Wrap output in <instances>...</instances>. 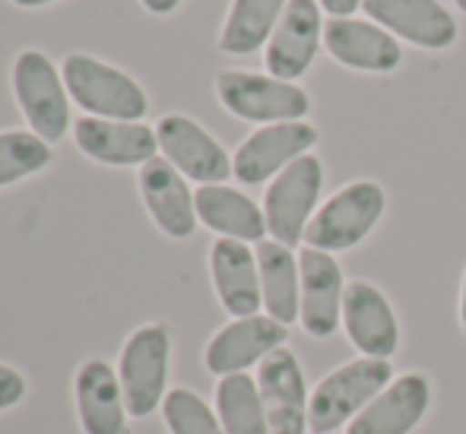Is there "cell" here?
<instances>
[{"label":"cell","mask_w":466,"mask_h":434,"mask_svg":"<svg viewBox=\"0 0 466 434\" xmlns=\"http://www.w3.org/2000/svg\"><path fill=\"white\" fill-rule=\"evenodd\" d=\"M70 102L86 115L105 121H140L149 111V96L140 83L121 67L98 61L93 55H67L61 67Z\"/></svg>","instance_id":"3957f363"},{"label":"cell","mask_w":466,"mask_h":434,"mask_svg":"<svg viewBox=\"0 0 466 434\" xmlns=\"http://www.w3.org/2000/svg\"><path fill=\"white\" fill-rule=\"evenodd\" d=\"M55 159L51 143L32 130H0V187L45 172Z\"/></svg>","instance_id":"484cf974"},{"label":"cell","mask_w":466,"mask_h":434,"mask_svg":"<svg viewBox=\"0 0 466 434\" xmlns=\"http://www.w3.org/2000/svg\"><path fill=\"white\" fill-rule=\"evenodd\" d=\"M258 387L273 434H308V380L292 348H277L258 365Z\"/></svg>","instance_id":"2e32d148"},{"label":"cell","mask_w":466,"mask_h":434,"mask_svg":"<svg viewBox=\"0 0 466 434\" xmlns=\"http://www.w3.org/2000/svg\"><path fill=\"white\" fill-rule=\"evenodd\" d=\"M209 276H213L216 295L232 318H251L260 314L264 295H260V267L258 251L235 238H216L209 247Z\"/></svg>","instance_id":"44dd1931"},{"label":"cell","mask_w":466,"mask_h":434,"mask_svg":"<svg viewBox=\"0 0 466 434\" xmlns=\"http://www.w3.org/2000/svg\"><path fill=\"white\" fill-rule=\"evenodd\" d=\"M168 368H172V330L166 324L137 327L121 348V390L130 419H147L162 409L168 397Z\"/></svg>","instance_id":"277c9868"},{"label":"cell","mask_w":466,"mask_h":434,"mask_svg":"<svg viewBox=\"0 0 466 434\" xmlns=\"http://www.w3.org/2000/svg\"><path fill=\"white\" fill-rule=\"evenodd\" d=\"M387 209V194L378 181L359 177L339 187L324 207H318L305 232V245L327 254H343L362 245Z\"/></svg>","instance_id":"7a4b0ae2"},{"label":"cell","mask_w":466,"mask_h":434,"mask_svg":"<svg viewBox=\"0 0 466 434\" xmlns=\"http://www.w3.org/2000/svg\"><path fill=\"white\" fill-rule=\"evenodd\" d=\"M216 96L228 115L260 124V127L282 121H305L311 115V96L299 83L277 80L270 74L222 70L216 76Z\"/></svg>","instance_id":"5b68a950"},{"label":"cell","mask_w":466,"mask_h":434,"mask_svg":"<svg viewBox=\"0 0 466 434\" xmlns=\"http://www.w3.org/2000/svg\"><path fill=\"white\" fill-rule=\"evenodd\" d=\"M461 324L466 330V273H463V288H461Z\"/></svg>","instance_id":"1f68e13d"},{"label":"cell","mask_w":466,"mask_h":434,"mask_svg":"<svg viewBox=\"0 0 466 434\" xmlns=\"http://www.w3.org/2000/svg\"><path fill=\"white\" fill-rule=\"evenodd\" d=\"M13 96L29 121L32 134L45 143H61L70 130V92L64 74L45 51H23L13 61Z\"/></svg>","instance_id":"8992f818"},{"label":"cell","mask_w":466,"mask_h":434,"mask_svg":"<svg viewBox=\"0 0 466 434\" xmlns=\"http://www.w3.org/2000/svg\"><path fill=\"white\" fill-rule=\"evenodd\" d=\"M431 406V380L419 371L393 378L378 397L346 425V434H410Z\"/></svg>","instance_id":"e0dca14e"},{"label":"cell","mask_w":466,"mask_h":434,"mask_svg":"<svg viewBox=\"0 0 466 434\" xmlns=\"http://www.w3.org/2000/svg\"><path fill=\"white\" fill-rule=\"evenodd\" d=\"M216 412L226 434H273L260 399L258 378L251 374H228L216 384Z\"/></svg>","instance_id":"d4e9b609"},{"label":"cell","mask_w":466,"mask_h":434,"mask_svg":"<svg viewBox=\"0 0 466 434\" xmlns=\"http://www.w3.org/2000/svg\"><path fill=\"white\" fill-rule=\"evenodd\" d=\"M324 10L318 0H289L277 32L264 48L270 76L295 83L311 70L318 51L324 48Z\"/></svg>","instance_id":"30bf717a"},{"label":"cell","mask_w":466,"mask_h":434,"mask_svg":"<svg viewBox=\"0 0 466 434\" xmlns=\"http://www.w3.org/2000/svg\"><path fill=\"white\" fill-rule=\"evenodd\" d=\"M74 140L83 156L115 168L147 166L159 153L156 127L143 121H105L86 115L74 124Z\"/></svg>","instance_id":"ac0fdd59"},{"label":"cell","mask_w":466,"mask_h":434,"mask_svg":"<svg viewBox=\"0 0 466 434\" xmlns=\"http://www.w3.org/2000/svg\"><path fill=\"white\" fill-rule=\"evenodd\" d=\"M320 190H324V162L314 153L295 159L286 172L270 181L264 194L267 232L273 241L295 247L305 241V232L318 213Z\"/></svg>","instance_id":"52a82bcc"},{"label":"cell","mask_w":466,"mask_h":434,"mask_svg":"<svg viewBox=\"0 0 466 434\" xmlns=\"http://www.w3.org/2000/svg\"><path fill=\"white\" fill-rule=\"evenodd\" d=\"M318 4L330 19H343V16H356L365 0H318Z\"/></svg>","instance_id":"f1b7e54d"},{"label":"cell","mask_w":466,"mask_h":434,"mask_svg":"<svg viewBox=\"0 0 466 434\" xmlns=\"http://www.w3.org/2000/svg\"><path fill=\"white\" fill-rule=\"evenodd\" d=\"M393 380V368L384 358H356L333 368L311 390L308 403V431L333 434L350 425L365 406Z\"/></svg>","instance_id":"6da1fadb"},{"label":"cell","mask_w":466,"mask_h":434,"mask_svg":"<svg viewBox=\"0 0 466 434\" xmlns=\"http://www.w3.org/2000/svg\"><path fill=\"white\" fill-rule=\"evenodd\" d=\"M140 4L147 6L153 16H172V13L185 4V0H140Z\"/></svg>","instance_id":"f546056e"},{"label":"cell","mask_w":466,"mask_h":434,"mask_svg":"<svg viewBox=\"0 0 466 434\" xmlns=\"http://www.w3.org/2000/svg\"><path fill=\"white\" fill-rule=\"evenodd\" d=\"M137 184H140V197L162 235L175 241H185L194 235L197 222H200L197 219L194 190L172 162L159 159V156L149 159L147 166H140Z\"/></svg>","instance_id":"d6986e66"},{"label":"cell","mask_w":466,"mask_h":434,"mask_svg":"<svg viewBox=\"0 0 466 434\" xmlns=\"http://www.w3.org/2000/svg\"><path fill=\"white\" fill-rule=\"evenodd\" d=\"M324 51L337 64L359 74H393L403 64V45L374 19H327Z\"/></svg>","instance_id":"5bb4252c"},{"label":"cell","mask_w":466,"mask_h":434,"mask_svg":"<svg viewBox=\"0 0 466 434\" xmlns=\"http://www.w3.org/2000/svg\"><path fill=\"white\" fill-rule=\"evenodd\" d=\"M286 6L289 0H232L219 32V48L232 57H248L267 48Z\"/></svg>","instance_id":"cb8c5ba5"},{"label":"cell","mask_w":466,"mask_h":434,"mask_svg":"<svg viewBox=\"0 0 466 434\" xmlns=\"http://www.w3.org/2000/svg\"><path fill=\"white\" fill-rule=\"evenodd\" d=\"M454 6H457V10L463 13V16H466V0H454Z\"/></svg>","instance_id":"d6a6232c"},{"label":"cell","mask_w":466,"mask_h":434,"mask_svg":"<svg viewBox=\"0 0 466 434\" xmlns=\"http://www.w3.org/2000/svg\"><path fill=\"white\" fill-rule=\"evenodd\" d=\"M289 327L273 320L270 314H251V318H232L216 337L207 343L203 352V365L216 378H228V374H245L248 368L260 365L267 355L286 346Z\"/></svg>","instance_id":"8fae6325"},{"label":"cell","mask_w":466,"mask_h":434,"mask_svg":"<svg viewBox=\"0 0 466 434\" xmlns=\"http://www.w3.org/2000/svg\"><path fill=\"white\" fill-rule=\"evenodd\" d=\"M162 419L172 434H226L219 412L187 387H172L162 399Z\"/></svg>","instance_id":"4316f807"},{"label":"cell","mask_w":466,"mask_h":434,"mask_svg":"<svg viewBox=\"0 0 466 434\" xmlns=\"http://www.w3.org/2000/svg\"><path fill=\"white\" fill-rule=\"evenodd\" d=\"M320 140L318 127L311 121H282L258 127L232 156V175L241 184L254 187V184L273 181L279 172H286L295 159L308 156L314 143Z\"/></svg>","instance_id":"ba28073f"},{"label":"cell","mask_w":466,"mask_h":434,"mask_svg":"<svg viewBox=\"0 0 466 434\" xmlns=\"http://www.w3.org/2000/svg\"><path fill=\"white\" fill-rule=\"evenodd\" d=\"M343 330L350 343L365 355V358L390 361L400 348V324L397 311L369 279L346 282L343 295Z\"/></svg>","instance_id":"9a60e30c"},{"label":"cell","mask_w":466,"mask_h":434,"mask_svg":"<svg viewBox=\"0 0 466 434\" xmlns=\"http://www.w3.org/2000/svg\"><path fill=\"white\" fill-rule=\"evenodd\" d=\"M25 393H29V384H25L23 374L10 365H0V412L19 406L25 399Z\"/></svg>","instance_id":"83f0119b"},{"label":"cell","mask_w":466,"mask_h":434,"mask_svg":"<svg viewBox=\"0 0 466 434\" xmlns=\"http://www.w3.org/2000/svg\"><path fill=\"white\" fill-rule=\"evenodd\" d=\"M162 159H168L187 181L226 184L232 177V156L207 127L187 115H166L156 124Z\"/></svg>","instance_id":"9c48e42d"},{"label":"cell","mask_w":466,"mask_h":434,"mask_svg":"<svg viewBox=\"0 0 466 434\" xmlns=\"http://www.w3.org/2000/svg\"><path fill=\"white\" fill-rule=\"evenodd\" d=\"M258 267H260V295H264V311L273 320L292 327L301 314V267L292 247L267 238L258 245Z\"/></svg>","instance_id":"603a6c76"},{"label":"cell","mask_w":466,"mask_h":434,"mask_svg":"<svg viewBox=\"0 0 466 434\" xmlns=\"http://www.w3.org/2000/svg\"><path fill=\"white\" fill-rule=\"evenodd\" d=\"M76 416L83 434H127L130 412L121 378L105 358H89L74 378Z\"/></svg>","instance_id":"ffe728a7"},{"label":"cell","mask_w":466,"mask_h":434,"mask_svg":"<svg viewBox=\"0 0 466 434\" xmlns=\"http://www.w3.org/2000/svg\"><path fill=\"white\" fill-rule=\"evenodd\" d=\"M197 219L216 232L219 238H235L245 245L267 241V216L264 207L254 203L248 194L228 187V184H203L194 194Z\"/></svg>","instance_id":"7402d4cb"},{"label":"cell","mask_w":466,"mask_h":434,"mask_svg":"<svg viewBox=\"0 0 466 434\" xmlns=\"http://www.w3.org/2000/svg\"><path fill=\"white\" fill-rule=\"evenodd\" d=\"M301 314L299 324L308 337L330 339L337 327L343 324V295L346 279L337 257L318 247H301Z\"/></svg>","instance_id":"4fadbf2b"},{"label":"cell","mask_w":466,"mask_h":434,"mask_svg":"<svg viewBox=\"0 0 466 434\" xmlns=\"http://www.w3.org/2000/svg\"><path fill=\"white\" fill-rule=\"evenodd\" d=\"M365 16L384 25L393 38L425 51L454 48L461 25L441 0H365Z\"/></svg>","instance_id":"7c38bea8"},{"label":"cell","mask_w":466,"mask_h":434,"mask_svg":"<svg viewBox=\"0 0 466 434\" xmlns=\"http://www.w3.org/2000/svg\"><path fill=\"white\" fill-rule=\"evenodd\" d=\"M16 6H23V10H38V6H48L55 4V0H13Z\"/></svg>","instance_id":"4dcf8cb0"}]
</instances>
